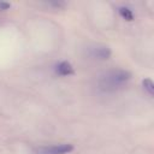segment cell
Instances as JSON below:
<instances>
[{"instance_id": "obj_1", "label": "cell", "mask_w": 154, "mask_h": 154, "mask_svg": "<svg viewBox=\"0 0 154 154\" xmlns=\"http://www.w3.org/2000/svg\"><path fill=\"white\" fill-rule=\"evenodd\" d=\"M131 78V73L126 70L117 69V70H111L100 76L99 78V88L102 91H114L119 88H122L129 79Z\"/></svg>"}, {"instance_id": "obj_2", "label": "cell", "mask_w": 154, "mask_h": 154, "mask_svg": "<svg viewBox=\"0 0 154 154\" xmlns=\"http://www.w3.org/2000/svg\"><path fill=\"white\" fill-rule=\"evenodd\" d=\"M72 149H73L72 144L63 143V144H55L51 147H42L37 150V154H67L72 152Z\"/></svg>"}, {"instance_id": "obj_3", "label": "cell", "mask_w": 154, "mask_h": 154, "mask_svg": "<svg viewBox=\"0 0 154 154\" xmlns=\"http://www.w3.org/2000/svg\"><path fill=\"white\" fill-rule=\"evenodd\" d=\"M88 54L89 57L94 58V59H99V60H106L111 57V49L107 46H101V45H96L93 47H89L88 49Z\"/></svg>"}, {"instance_id": "obj_4", "label": "cell", "mask_w": 154, "mask_h": 154, "mask_svg": "<svg viewBox=\"0 0 154 154\" xmlns=\"http://www.w3.org/2000/svg\"><path fill=\"white\" fill-rule=\"evenodd\" d=\"M55 72L58 75H60V76H70V75H73L75 73L73 67H72V65L69 61H61V63H59L55 66Z\"/></svg>"}, {"instance_id": "obj_5", "label": "cell", "mask_w": 154, "mask_h": 154, "mask_svg": "<svg viewBox=\"0 0 154 154\" xmlns=\"http://www.w3.org/2000/svg\"><path fill=\"white\" fill-rule=\"evenodd\" d=\"M119 14L125 20H132L134 19V13L129 7H119Z\"/></svg>"}, {"instance_id": "obj_6", "label": "cell", "mask_w": 154, "mask_h": 154, "mask_svg": "<svg viewBox=\"0 0 154 154\" xmlns=\"http://www.w3.org/2000/svg\"><path fill=\"white\" fill-rule=\"evenodd\" d=\"M143 88L150 94V95H153V93H154V83H153V81L152 79H149V78H146V79H143Z\"/></svg>"}, {"instance_id": "obj_7", "label": "cell", "mask_w": 154, "mask_h": 154, "mask_svg": "<svg viewBox=\"0 0 154 154\" xmlns=\"http://www.w3.org/2000/svg\"><path fill=\"white\" fill-rule=\"evenodd\" d=\"M10 7L8 2H0V10H7Z\"/></svg>"}]
</instances>
